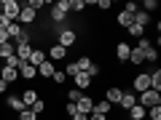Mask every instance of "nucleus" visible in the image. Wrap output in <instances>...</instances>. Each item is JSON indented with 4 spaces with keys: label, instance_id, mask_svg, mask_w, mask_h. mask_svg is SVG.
Segmentation results:
<instances>
[{
    "label": "nucleus",
    "instance_id": "obj_5",
    "mask_svg": "<svg viewBox=\"0 0 161 120\" xmlns=\"http://www.w3.org/2000/svg\"><path fill=\"white\" fill-rule=\"evenodd\" d=\"M35 19H38V11H32V8H30L27 3H24V6H22V11H19V19H16V22L22 24V27H27V24H32Z\"/></svg>",
    "mask_w": 161,
    "mask_h": 120
},
{
    "label": "nucleus",
    "instance_id": "obj_46",
    "mask_svg": "<svg viewBox=\"0 0 161 120\" xmlns=\"http://www.w3.org/2000/svg\"><path fill=\"white\" fill-rule=\"evenodd\" d=\"M6 88H8V83H6V80H0V93H6Z\"/></svg>",
    "mask_w": 161,
    "mask_h": 120
},
{
    "label": "nucleus",
    "instance_id": "obj_7",
    "mask_svg": "<svg viewBox=\"0 0 161 120\" xmlns=\"http://www.w3.org/2000/svg\"><path fill=\"white\" fill-rule=\"evenodd\" d=\"M75 107H78V112H80V115H92V109H94V99L83 93V96L75 102Z\"/></svg>",
    "mask_w": 161,
    "mask_h": 120
},
{
    "label": "nucleus",
    "instance_id": "obj_28",
    "mask_svg": "<svg viewBox=\"0 0 161 120\" xmlns=\"http://www.w3.org/2000/svg\"><path fill=\"white\" fill-rule=\"evenodd\" d=\"M75 64H78V69H80V72H89V67H92V59H89V56H80L78 59V62H75Z\"/></svg>",
    "mask_w": 161,
    "mask_h": 120
},
{
    "label": "nucleus",
    "instance_id": "obj_48",
    "mask_svg": "<svg viewBox=\"0 0 161 120\" xmlns=\"http://www.w3.org/2000/svg\"><path fill=\"white\" fill-rule=\"evenodd\" d=\"M145 120H148V118H145Z\"/></svg>",
    "mask_w": 161,
    "mask_h": 120
},
{
    "label": "nucleus",
    "instance_id": "obj_23",
    "mask_svg": "<svg viewBox=\"0 0 161 120\" xmlns=\"http://www.w3.org/2000/svg\"><path fill=\"white\" fill-rule=\"evenodd\" d=\"M115 22H118L121 27H132V24H134V13H129V11H121L118 16H115Z\"/></svg>",
    "mask_w": 161,
    "mask_h": 120
},
{
    "label": "nucleus",
    "instance_id": "obj_42",
    "mask_svg": "<svg viewBox=\"0 0 161 120\" xmlns=\"http://www.w3.org/2000/svg\"><path fill=\"white\" fill-rule=\"evenodd\" d=\"M8 27H11V19L0 13V29H8Z\"/></svg>",
    "mask_w": 161,
    "mask_h": 120
},
{
    "label": "nucleus",
    "instance_id": "obj_4",
    "mask_svg": "<svg viewBox=\"0 0 161 120\" xmlns=\"http://www.w3.org/2000/svg\"><path fill=\"white\" fill-rule=\"evenodd\" d=\"M19 11H22V3H19V0H3V3H0V13L8 16L11 22L19 19Z\"/></svg>",
    "mask_w": 161,
    "mask_h": 120
},
{
    "label": "nucleus",
    "instance_id": "obj_11",
    "mask_svg": "<svg viewBox=\"0 0 161 120\" xmlns=\"http://www.w3.org/2000/svg\"><path fill=\"white\" fill-rule=\"evenodd\" d=\"M19 78H24V80H32V78H38V69H35L32 64L22 62V64H19Z\"/></svg>",
    "mask_w": 161,
    "mask_h": 120
},
{
    "label": "nucleus",
    "instance_id": "obj_25",
    "mask_svg": "<svg viewBox=\"0 0 161 120\" xmlns=\"http://www.w3.org/2000/svg\"><path fill=\"white\" fill-rule=\"evenodd\" d=\"M129 62L137 67V64H142V62H145V53L140 51V48H132V53H129Z\"/></svg>",
    "mask_w": 161,
    "mask_h": 120
},
{
    "label": "nucleus",
    "instance_id": "obj_17",
    "mask_svg": "<svg viewBox=\"0 0 161 120\" xmlns=\"http://www.w3.org/2000/svg\"><path fill=\"white\" fill-rule=\"evenodd\" d=\"M30 53H32V46H30V43H19L16 46V59L19 62H27Z\"/></svg>",
    "mask_w": 161,
    "mask_h": 120
},
{
    "label": "nucleus",
    "instance_id": "obj_12",
    "mask_svg": "<svg viewBox=\"0 0 161 120\" xmlns=\"http://www.w3.org/2000/svg\"><path fill=\"white\" fill-rule=\"evenodd\" d=\"M46 62V51H40V48H32V53H30V59H27V64H32L35 69L40 67V64Z\"/></svg>",
    "mask_w": 161,
    "mask_h": 120
},
{
    "label": "nucleus",
    "instance_id": "obj_30",
    "mask_svg": "<svg viewBox=\"0 0 161 120\" xmlns=\"http://www.w3.org/2000/svg\"><path fill=\"white\" fill-rule=\"evenodd\" d=\"M129 35H134V38H145V27H137V24H132V27H126Z\"/></svg>",
    "mask_w": 161,
    "mask_h": 120
},
{
    "label": "nucleus",
    "instance_id": "obj_29",
    "mask_svg": "<svg viewBox=\"0 0 161 120\" xmlns=\"http://www.w3.org/2000/svg\"><path fill=\"white\" fill-rule=\"evenodd\" d=\"M27 109H32L35 115H43V112H46V102H43V99H38V102H35L32 107H27Z\"/></svg>",
    "mask_w": 161,
    "mask_h": 120
},
{
    "label": "nucleus",
    "instance_id": "obj_38",
    "mask_svg": "<svg viewBox=\"0 0 161 120\" xmlns=\"http://www.w3.org/2000/svg\"><path fill=\"white\" fill-rule=\"evenodd\" d=\"M80 96H83V91H78V88H73V91L67 93V102H78Z\"/></svg>",
    "mask_w": 161,
    "mask_h": 120
},
{
    "label": "nucleus",
    "instance_id": "obj_22",
    "mask_svg": "<svg viewBox=\"0 0 161 120\" xmlns=\"http://www.w3.org/2000/svg\"><path fill=\"white\" fill-rule=\"evenodd\" d=\"M129 120H145V115H148V109H145V107H140V104H134V107L132 109H129Z\"/></svg>",
    "mask_w": 161,
    "mask_h": 120
},
{
    "label": "nucleus",
    "instance_id": "obj_26",
    "mask_svg": "<svg viewBox=\"0 0 161 120\" xmlns=\"http://www.w3.org/2000/svg\"><path fill=\"white\" fill-rule=\"evenodd\" d=\"M110 109H113V107H110L108 102H97V104H94V109H92V112H97V115H108Z\"/></svg>",
    "mask_w": 161,
    "mask_h": 120
},
{
    "label": "nucleus",
    "instance_id": "obj_1",
    "mask_svg": "<svg viewBox=\"0 0 161 120\" xmlns=\"http://www.w3.org/2000/svg\"><path fill=\"white\" fill-rule=\"evenodd\" d=\"M67 13H70V0H57V3L51 6V22L59 27V24H64Z\"/></svg>",
    "mask_w": 161,
    "mask_h": 120
},
{
    "label": "nucleus",
    "instance_id": "obj_32",
    "mask_svg": "<svg viewBox=\"0 0 161 120\" xmlns=\"http://www.w3.org/2000/svg\"><path fill=\"white\" fill-rule=\"evenodd\" d=\"M156 8H158V3H156V0H145L142 6H140V11H145V13H150V11H156Z\"/></svg>",
    "mask_w": 161,
    "mask_h": 120
},
{
    "label": "nucleus",
    "instance_id": "obj_41",
    "mask_svg": "<svg viewBox=\"0 0 161 120\" xmlns=\"http://www.w3.org/2000/svg\"><path fill=\"white\" fill-rule=\"evenodd\" d=\"M94 6H97L99 11H108V8H110V0H97V3H94Z\"/></svg>",
    "mask_w": 161,
    "mask_h": 120
},
{
    "label": "nucleus",
    "instance_id": "obj_10",
    "mask_svg": "<svg viewBox=\"0 0 161 120\" xmlns=\"http://www.w3.org/2000/svg\"><path fill=\"white\" fill-rule=\"evenodd\" d=\"M73 80H75V88H78V91H86V88L92 86V80H94V78H92L89 72H78Z\"/></svg>",
    "mask_w": 161,
    "mask_h": 120
},
{
    "label": "nucleus",
    "instance_id": "obj_43",
    "mask_svg": "<svg viewBox=\"0 0 161 120\" xmlns=\"http://www.w3.org/2000/svg\"><path fill=\"white\" fill-rule=\"evenodd\" d=\"M89 120H108V115H97V112H92V115H89Z\"/></svg>",
    "mask_w": 161,
    "mask_h": 120
},
{
    "label": "nucleus",
    "instance_id": "obj_8",
    "mask_svg": "<svg viewBox=\"0 0 161 120\" xmlns=\"http://www.w3.org/2000/svg\"><path fill=\"white\" fill-rule=\"evenodd\" d=\"M121 96H124V91H121L118 86H110L108 91H105V102H108L110 107H115V104L121 102Z\"/></svg>",
    "mask_w": 161,
    "mask_h": 120
},
{
    "label": "nucleus",
    "instance_id": "obj_40",
    "mask_svg": "<svg viewBox=\"0 0 161 120\" xmlns=\"http://www.w3.org/2000/svg\"><path fill=\"white\" fill-rule=\"evenodd\" d=\"M27 6L32 8V11H38V8H43V6H46V0H30Z\"/></svg>",
    "mask_w": 161,
    "mask_h": 120
},
{
    "label": "nucleus",
    "instance_id": "obj_3",
    "mask_svg": "<svg viewBox=\"0 0 161 120\" xmlns=\"http://www.w3.org/2000/svg\"><path fill=\"white\" fill-rule=\"evenodd\" d=\"M57 35H59V46L67 51L70 46H75V40H78V35H75V29H70V27H64V24H59L57 27Z\"/></svg>",
    "mask_w": 161,
    "mask_h": 120
},
{
    "label": "nucleus",
    "instance_id": "obj_13",
    "mask_svg": "<svg viewBox=\"0 0 161 120\" xmlns=\"http://www.w3.org/2000/svg\"><path fill=\"white\" fill-rule=\"evenodd\" d=\"M64 56H67V51H64L59 43H54V46L48 48V56L46 59H48V62H59V59H64Z\"/></svg>",
    "mask_w": 161,
    "mask_h": 120
},
{
    "label": "nucleus",
    "instance_id": "obj_16",
    "mask_svg": "<svg viewBox=\"0 0 161 120\" xmlns=\"http://www.w3.org/2000/svg\"><path fill=\"white\" fill-rule=\"evenodd\" d=\"M0 80H6L8 86H11V83H16V80H19V69H14V67H3V72H0Z\"/></svg>",
    "mask_w": 161,
    "mask_h": 120
},
{
    "label": "nucleus",
    "instance_id": "obj_31",
    "mask_svg": "<svg viewBox=\"0 0 161 120\" xmlns=\"http://www.w3.org/2000/svg\"><path fill=\"white\" fill-rule=\"evenodd\" d=\"M145 118H148V120H161V104H158V107H150Z\"/></svg>",
    "mask_w": 161,
    "mask_h": 120
},
{
    "label": "nucleus",
    "instance_id": "obj_2",
    "mask_svg": "<svg viewBox=\"0 0 161 120\" xmlns=\"http://www.w3.org/2000/svg\"><path fill=\"white\" fill-rule=\"evenodd\" d=\"M137 104H140V107H145V109L158 107V104H161V93H158V91H153V88H148V91L137 93Z\"/></svg>",
    "mask_w": 161,
    "mask_h": 120
},
{
    "label": "nucleus",
    "instance_id": "obj_14",
    "mask_svg": "<svg viewBox=\"0 0 161 120\" xmlns=\"http://www.w3.org/2000/svg\"><path fill=\"white\" fill-rule=\"evenodd\" d=\"M38 93H40V91H35V88H27V91H22V93H19V96H22V102H24V107H32V104L40 99Z\"/></svg>",
    "mask_w": 161,
    "mask_h": 120
},
{
    "label": "nucleus",
    "instance_id": "obj_21",
    "mask_svg": "<svg viewBox=\"0 0 161 120\" xmlns=\"http://www.w3.org/2000/svg\"><path fill=\"white\" fill-rule=\"evenodd\" d=\"M6 104H8V107H11L16 115L22 112V109H27V107H24V102H22V96H8V99H6Z\"/></svg>",
    "mask_w": 161,
    "mask_h": 120
},
{
    "label": "nucleus",
    "instance_id": "obj_6",
    "mask_svg": "<svg viewBox=\"0 0 161 120\" xmlns=\"http://www.w3.org/2000/svg\"><path fill=\"white\" fill-rule=\"evenodd\" d=\"M132 86H134V91H137V93L148 91V88H150V78H148V72H142V75H134Z\"/></svg>",
    "mask_w": 161,
    "mask_h": 120
},
{
    "label": "nucleus",
    "instance_id": "obj_27",
    "mask_svg": "<svg viewBox=\"0 0 161 120\" xmlns=\"http://www.w3.org/2000/svg\"><path fill=\"white\" fill-rule=\"evenodd\" d=\"M86 8V0H70V13H80Z\"/></svg>",
    "mask_w": 161,
    "mask_h": 120
},
{
    "label": "nucleus",
    "instance_id": "obj_18",
    "mask_svg": "<svg viewBox=\"0 0 161 120\" xmlns=\"http://www.w3.org/2000/svg\"><path fill=\"white\" fill-rule=\"evenodd\" d=\"M148 78H150V88L161 93V69H150V72H148Z\"/></svg>",
    "mask_w": 161,
    "mask_h": 120
},
{
    "label": "nucleus",
    "instance_id": "obj_37",
    "mask_svg": "<svg viewBox=\"0 0 161 120\" xmlns=\"http://www.w3.org/2000/svg\"><path fill=\"white\" fill-rule=\"evenodd\" d=\"M51 80H54V83H57V86H62L64 80H67V75H64V72H59V69H57V72L51 75Z\"/></svg>",
    "mask_w": 161,
    "mask_h": 120
},
{
    "label": "nucleus",
    "instance_id": "obj_9",
    "mask_svg": "<svg viewBox=\"0 0 161 120\" xmlns=\"http://www.w3.org/2000/svg\"><path fill=\"white\" fill-rule=\"evenodd\" d=\"M134 104H137V93H134V91H124V96H121L118 107H121V109H126V112H129V109H132Z\"/></svg>",
    "mask_w": 161,
    "mask_h": 120
},
{
    "label": "nucleus",
    "instance_id": "obj_45",
    "mask_svg": "<svg viewBox=\"0 0 161 120\" xmlns=\"http://www.w3.org/2000/svg\"><path fill=\"white\" fill-rule=\"evenodd\" d=\"M73 120H89V115H80L78 112V115H73Z\"/></svg>",
    "mask_w": 161,
    "mask_h": 120
},
{
    "label": "nucleus",
    "instance_id": "obj_35",
    "mask_svg": "<svg viewBox=\"0 0 161 120\" xmlns=\"http://www.w3.org/2000/svg\"><path fill=\"white\" fill-rule=\"evenodd\" d=\"M19 120H38V115H35L32 109H22V112H19Z\"/></svg>",
    "mask_w": 161,
    "mask_h": 120
},
{
    "label": "nucleus",
    "instance_id": "obj_44",
    "mask_svg": "<svg viewBox=\"0 0 161 120\" xmlns=\"http://www.w3.org/2000/svg\"><path fill=\"white\" fill-rule=\"evenodd\" d=\"M3 43H8V32L6 29H0V46H3Z\"/></svg>",
    "mask_w": 161,
    "mask_h": 120
},
{
    "label": "nucleus",
    "instance_id": "obj_24",
    "mask_svg": "<svg viewBox=\"0 0 161 120\" xmlns=\"http://www.w3.org/2000/svg\"><path fill=\"white\" fill-rule=\"evenodd\" d=\"M134 24H137V27H148V24H150V13H145V11L137 8V13H134Z\"/></svg>",
    "mask_w": 161,
    "mask_h": 120
},
{
    "label": "nucleus",
    "instance_id": "obj_15",
    "mask_svg": "<svg viewBox=\"0 0 161 120\" xmlns=\"http://www.w3.org/2000/svg\"><path fill=\"white\" fill-rule=\"evenodd\" d=\"M129 53H132V46L129 43H118L115 46V59L118 62H129Z\"/></svg>",
    "mask_w": 161,
    "mask_h": 120
},
{
    "label": "nucleus",
    "instance_id": "obj_20",
    "mask_svg": "<svg viewBox=\"0 0 161 120\" xmlns=\"http://www.w3.org/2000/svg\"><path fill=\"white\" fill-rule=\"evenodd\" d=\"M14 53H16V46H14L11 40H8V43H3V46H0V62H6L8 56H14Z\"/></svg>",
    "mask_w": 161,
    "mask_h": 120
},
{
    "label": "nucleus",
    "instance_id": "obj_19",
    "mask_svg": "<svg viewBox=\"0 0 161 120\" xmlns=\"http://www.w3.org/2000/svg\"><path fill=\"white\" fill-rule=\"evenodd\" d=\"M54 72H57V67H54V62H48V59H46V62H43V64H40V67H38V75H43V78H51V75Z\"/></svg>",
    "mask_w": 161,
    "mask_h": 120
},
{
    "label": "nucleus",
    "instance_id": "obj_36",
    "mask_svg": "<svg viewBox=\"0 0 161 120\" xmlns=\"http://www.w3.org/2000/svg\"><path fill=\"white\" fill-rule=\"evenodd\" d=\"M137 48H140V51L145 53V51H148V48H153V43H150L148 38H140V43H137Z\"/></svg>",
    "mask_w": 161,
    "mask_h": 120
},
{
    "label": "nucleus",
    "instance_id": "obj_34",
    "mask_svg": "<svg viewBox=\"0 0 161 120\" xmlns=\"http://www.w3.org/2000/svg\"><path fill=\"white\" fill-rule=\"evenodd\" d=\"M78 72H80V69H78V64H75V62H70V64H67V69H64V75H67V78H75Z\"/></svg>",
    "mask_w": 161,
    "mask_h": 120
},
{
    "label": "nucleus",
    "instance_id": "obj_47",
    "mask_svg": "<svg viewBox=\"0 0 161 120\" xmlns=\"http://www.w3.org/2000/svg\"><path fill=\"white\" fill-rule=\"evenodd\" d=\"M0 72H3V62H0Z\"/></svg>",
    "mask_w": 161,
    "mask_h": 120
},
{
    "label": "nucleus",
    "instance_id": "obj_33",
    "mask_svg": "<svg viewBox=\"0 0 161 120\" xmlns=\"http://www.w3.org/2000/svg\"><path fill=\"white\" fill-rule=\"evenodd\" d=\"M156 59H158V51H156V46H153V48H148V51H145V62H150V64H153Z\"/></svg>",
    "mask_w": 161,
    "mask_h": 120
},
{
    "label": "nucleus",
    "instance_id": "obj_39",
    "mask_svg": "<svg viewBox=\"0 0 161 120\" xmlns=\"http://www.w3.org/2000/svg\"><path fill=\"white\" fill-rule=\"evenodd\" d=\"M64 112H67L70 118H73V115H78V107H75V102H67V104H64Z\"/></svg>",
    "mask_w": 161,
    "mask_h": 120
}]
</instances>
